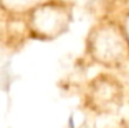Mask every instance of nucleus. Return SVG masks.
<instances>
[{
  "instance_id": "f257e3e1",
  "label": "nucleus",
  "mask_w": 129,
  "mask_h": 128,
  "mask_svg": "<svg viewBox=\"0 0 129 128\" xmlns=\"http://www.w3.org/2000/svg\"><path fill=\"white\" fill-rule=\"evenodd\" d=\"M85 57L103 70H121L129 63V43L117 17L104 15L85 36Z\"/></svg>"
},
{
  "instance_id": "f03ea898",
  "label": "nucleus",
  "mask_w": 129,
  "mask_h": 128,
  "mask_svg": "<svg viewBox=\"0 0 129 128\" xmlns=\"http://www.w3.org/2000/svg\"><path fill=\"white\" fill-rule=\"evenodd\" d=\"M76 6L70 0H43L25 17L30 40L55 41L72 28Z\"/></svg>"
},
{
  "instance_id": "7ed1b4c3",
  "label": "nucleus",
  "mask_w": 129,
  "mask_h": 128,
  "mask_svg": "<svg viewBox=\"0 0 129 128\" xmlns=\"http://www.w3.org/2000/svg\"><path fill=\"white\" fill-rule=\"evenodd\" d=\"M128 96L125 84L110 70H103L85 83L82 106L95 116L117 114Z\"/></svg>"
},
{
  "instance_id": "20e7f679",
  "label": "nucleus",
  "mask_w": 129,
  "mask_h": 128,
  "mask_svg": "<svg viewBox=\"0 0 129 128\" xmlns=\"http://www.w3.org/2000/svg\"><path fill=\"white\" fill-rule=\"evenodd\" d=\"M43 0H0V13L6 17L25 18Z\"/></svg>"
},
{
  "instance_id": "39448f33",
  "label": "nucleus",
  "mask_w": 129,
  "mask_h": 128,
  "mask_svg": "<svg viewBox=\"0 0 129 128\" xmlns=\"http://www.w3.org/2000/svg\"><path fill=\"white\" fill-rule=\"evenodd\" d=\"M117 19H118L119 25H121L122 30H124L125 36H126V40L129 43V2L121 10V14H119V17H117Z\"/></svg>"
},
{
  "instance_id": "423d86ee",
  "label": "nucleus",
  "mask_w": 129,
  "mask_h": 128,
  "mask_svg": "<svg viewBox=\"0 0 129 128\" xmlns=\"http://www.w3.org/2000/svg\"><path fill=\"white\" fill-rule=\"evenodd\" d=\"M0 14H2V13H0Z\"/></svg>"
}]
</instances>
